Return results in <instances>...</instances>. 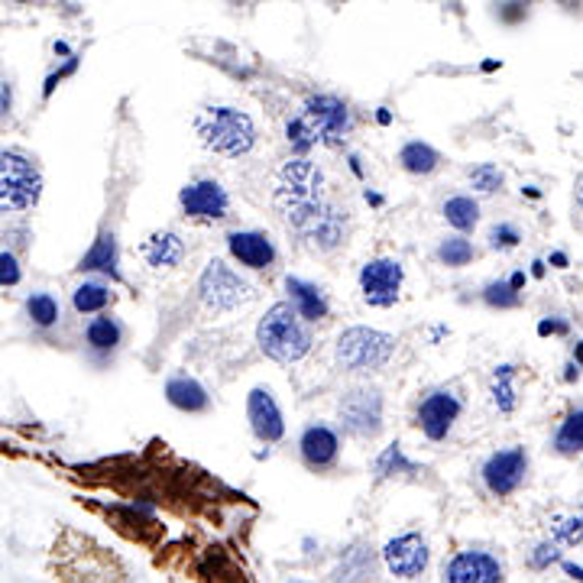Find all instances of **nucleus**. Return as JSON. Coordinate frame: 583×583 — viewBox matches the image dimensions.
Wrapping results in <instances>:
<instances>
[{
    "label": "nucleus",
    "instance_id": "nucleus-1",
    "mask_svg": "<svg viewBox=\"0 0 583 583\" xmlns=\"http://www.w3.org/2000/svg\"><path fill=\"white\" fill-rule=\"evenodd\" d=\"M198 143L224 160H240L256 147V124L246 111L230 104H207L194 114Z\"/></svg>",
    "mask_w": 583,
    "mask_h": 583
},
{
    "label": "nucleus",
    "instance_id": "nucleus-2",
    "mask_svg": "<svg viewBox=\"0 0 583 583\" xmlns=\"http://www.w3.org/2000/svg\"><path fill=\"white\" fill-rule=\"evenodd\" d=\"M256 344L276 364H299L312 351V331L289 302H276L256 325Z\"/></svg>",
    "mask_w": 583,
    "mask_h": 583
},
{
    "label": "nucleus",
    "instance_id": "nucleus-3",
    "mask_svg": "<svg viewBox=\"0 0 583 583\" xmlns=\"http://www.w3.org/2000/svg\"><path fill=\"white\" fill-rule=\"evenodd\" d=\"M273 201L286 214V220L295 224L302 214H308L312 207L328 201L325 198V173L308 156H292L289 163H282L279 176H276Z\"/></svg>",
    "mask_w": 583,
    "mask_h": 583
},
{
    "label": "nucleus",
    "instance_id": "nucleus-4",
    "mask_svg": "<svg viewBox=\"0 0 583 583\" xmlns=\"http://www.w3.org/2000/svg\"><path fill=\"white\" fill-rule=\"evenodd\" d=\"M395 354V338L380 328H347L334 344V360L344 373H380Z\"/></svg>",
    "mask_w": 583,
    "mask_h": 583
},
{
    "label": "nucleus",
    "instance_id": "nucleus-5",
    "mask_svg": "<svg viewBox=\"0 0 583 583\" xmlns=\"http://www.w3.org/2000/svg\"><path fill=\"white\" fill-rule=\"evenodd\" d=\"M198 295L211 315H230L256 302V286L246 282L240 273H233L224 259H207L198 279Z\"/></svg>",
    "mask_w": 583,
    "mask_h": 583
},
{
    "label": "nucleus",
    "instance_id": "nucleus-6",
    "mask_svg": "<svg viewBox=\"0 0 583 583\" xmlns=\"http://www.w3.org/2000/svg\"><path fill=\"white\" fill-rule=\"evenodd\" d=\"M42 173L23 150H3L0 156V207L3 214H23L39 204Z\"/></svg>",
    "mask_w": 583,
    "mask_h": 583
},
{
    "label": "nucleus",
    "instance_id": "nucleus-7",
    "mask_svg": "<svg viewBox=\"0 0 583 583\" xmlns=\"http://www.w3.org/2000/svg\"><path fill=\"white\" fill-rule=\"evenodd\" d=\"M383 411H386V402H383L380 389L354 386L338 398L341 428L351 438H360V441H370L383 431Z\"/></svg>",
    "mask_w": 583,
    "mask_h": 583
},
{
    "label": "nucleus",
    "instance_id": "nucleus-8",
    "mask_svg": "<svg viewBox=\"0 0 583 583\" xmlns=\"http://www.w3.org/2000/svg\"><path fill=\"white\" fill-rule=\"evenodd\" d=\"M302 121L308 124V130L315 134L318 143L338 150L347 143L351 130H354V114L351 107L334 98V94H312L302 107Z\"/></svg>",
    "mask_w": 583,
    "mask_h": 583
},
{
    "label": "nucleus",
    "instance_id": "nucleus-9",
    "mask_svg": "<svg viewBox=\"0 0 583 583\" xmlns=\"http://www.w3.org/2000/svg\"><path fill=\"white\" fill-rule=\"evenodd\" d=\"M289 227L315 253H331V250H338L347 240V214L341 207H334L331 201H321L318 207H312L308 214H302Z\"/></svg>",
    "mask_w": 583,
    "mask_h": 583
},
{
    "label": "nucleus",
    "instance_id": "nucleus-10",
    "mask_svg": "<svg viewBox=\"0 0 583 583\" xmlns=\"http://www.w3.org/2000/svg\"><path fill=\"white\" fill-rule=\"evenodd\" d=\"M402 286H405V269L398 259L377 256L360 269V295L373 308H392L402 299Z\"/></svg>",
    "mask_w": 583,
    "mask_h": 583
},
{
    "label": "nucleus",
    "instance_id": "nucleus-11",
    "mask_svg": "<svg viewBox=\"0 0 583 583\" xmlns=\"http://www.w3.org/2000/svg\"><path fill=\"white\" fill-rule=\"evenodd\" d=\"M480 477H483V486L493 496H499V499L512 496L529 477V451L516 444V447H503V451L490 454Z\"/></svg>",
    "mask_w": 583,
    "mask_h": 583
},
{
    "label": "nucleus",
    "instance_id": "nucleus-12",
    "mask_svg": "<svg viewBox=\"0 0 583 583\" xmlns=\"http://www.w3.org/2000/svg\"><path fill=\"white\" fill-rule=\"evenodd\" d=\"M431 552L421 532H402L389 538L383 548V565L395 581H418L428 571Z\"/></svg>",
    "mask_w": 583,
    "mask_h": 583
},
{
    "label": "nucleus",
    "instance_id": "nucleus-13",
    "mask_svg": "<svg viewBox=\"0 0 583 583\" xmlns=\"http://www.w3.org/2000/svg\"><path fill=\"white\" fill-rule=\"evenodd\" d=\"M179 207L189 220L220 224L230 214V194L217 179H194L179 192Z\"/></svg>",
    "mask_w": 583,
    "mask_h": 583
},
{
    "label": "nucleus",
    "instance_id": "nucleus-14",
    "mask_svg": "<svg viewBox=\"0 0 583 583\" xmlns=\"http://www.w3.org/2000/svg\"><path fill=\"white\" fill-rule=\"evenodd\" d=\"M464 411V402L454 389H431L418 405V428L428 441H444L457 418Z\"/></svg>",
    "mask_w": 583,
    "mask_h": 583
},
{
    "label": "nucleus",
    "instance_id": "nucleus-15",
    "mask_svg": "<svg viewBox=\"0 0 583 583\" xmlns=\"http://www.w3.org/2000/svg\"><path fill=\"white\" fill-rule=\"evenodd\" d=\"M444 583H506V568L490 552H457L444 565Z\"/></svg>",
    "mask_w": 583,
    "mask_h": 583
},
{
    "label": "nucleus",
    "instance_id": "nucleus-16",
    "mask_svg": "<svg viewBox=\"0 0 583 583\" xmlns=\"http://www.w3.org/2000/svg\"><path fill=\"white\" fill-rule=\"evenodd\" d=\"M246 418H250L253 434H256L263 444H276V441H282V434H286V421H282V411H279L276 395H273L266 386H256L250 395H246Z\"/></svg>",
    "mask_w": 583,
    "mask_h": 583
},
{
    "label": "nucleus",
    "instance_id": "nucleus-17",
    "mask_svg": "<svg viewBox=\"0 0 583 583\" xmlns=\"http://www.w3.org/2000/svg\"><path fill=\"white\" fill-rule=\"evenodd\" d=\"M299 454L305 460V467L312 470H331L341 457V438L331 424H308L299 438Z\"/></svg>",
    "mask_w": 583,
    "mask_h": 583
},
{
    "label": "nucleus",
    "instance_id": "nucleus-18",
    "mask_svg": "<svg viewBox=\"0 0 583 583\" xmlns=\"http://www.w3.org/2000/svg\"><path fill=\"white\" fill-rule=\"evenodd\" d=\"M227 250L246 269H269L276 263V243L259 230H233L227 237Z\"/></svg>",
    "mask_w": 583,
    "mask_h": 583
},
{
    "label": "nucleus",
    "instance_id": "nucleus-19",
    "mask_svg": "<svg viewBox=\"0 0 583 583\" xmlns=\"http://www.w3.org/2000/svg\"><path fill=\"white\" fill-rule=\"evenodd\" d=\"M140 253L150 269H176L186 259V240L176 230H153L143 240Z\"/></svg>",
    "mask_w": 583,
    "mask_h": 583
},
{
    "label": "nucleus",
    "instance_id": "nucleus-20",
    "mask_svg": "<svg viewBox=\"0 0 583 583\" xmlns=\"http://www.w3.org/2000/svg\"><path fill=\"white\" fill-rule=\"evenodd\" d=\"M286 292H289V305L305 318V321H325L331 315V305L325 299V292L299 276H286Z\"/></svg>",
    "mask_w": 583,
    "mask_h": 583
},
{
    "label": "nucleus",
    "instance_id": "nucleus-21",
    "mask_svg": "<svg viewBox=\"0 0 583 583\" xmlns=\"http://www.w3.org/2000/svg\"><path fill=\"white\" fill-rule=\"evenodd\" d=\"M166 398L179 408V411H204L211 405L207 389L201 386L189 373H176L166 380Z\"/></svg>",
    "mask_w": 583,
    "mask_h": 583
},
{
    "label": "nucleus",
    "instance_id": "nucleus-22",
    "mask_svg": "<svg viewBox=\"0 0 583 583\" xmlns=\"http://www.w3.org/2000/svg\"><path fill=\"white\" fill-rule=\"evenodd\" d=\"M85 341H88V347H91L94 354H111V351H117L121 341H124V325H121L114 315H98V318L88 321Z\"/></svg>",
    "mask_w": 583,
    "mask_h": 583
},
{
    "label": "nucleus",
    "instance_id": "nucleus-23",
    "mask_svg": "<svg viewBox=\"0 0 583 583\" xmlns=\"http://www.w3.org/2000/svg\"><path fill=\"white\" fill-rule=\"evenodd\" d=\"M111 302H114V292H111V286L101 282V279H85V282L75 286V292H72V308H75L78 315H101Z\"/></svg>",
    "mask_w": 583,
    "mask_h": 583
},
{
    "label": "nucleus",
    "instance_id": "nucleus-24",
    "mask_svg": "<svg viewBox=\"0 0 583 583\" xmlns=\"http://www.w3.org/2000/svg\"><path fill=\"white\" fill-rule=\"evenodd\" d=\"M373 574V548L367 545H351L341 555V565L334 571V583H360Z\"/></svg>",
    "mask_w": 583,
    "mask_h": 583
},
{
    "label": "nucleus",
    "instance_id": "nucleus-25",
    "mask_svg": "<svg viewBox=\"0 0 583 583\" xmlns=\"http://www.w3.org/2000/svg\"><path fill=\"white\" fill-rule=\"evenodd\" d=\"M441 211H444V220H447L460 237L470 233V230L480 224V201H477L473 194H451Z\"/></svg>",
    "mask_w": 583,
    "mask_h": 583
},
{
    "label": "nucleus",
    "instance_id": "nucleus-26",
    "mask_svg": "<svg viewBox=\"0 0 583 583\" xmlns=\"http://www.w3.org/2000/svg\"><path fill=\"white\" fill-rule=\"evenodd\" d=\"M81 273H104V276H114L117 279V240L114 233H101L94 240V246L85 253V259L78 263Z\"/></svg>",
    "mask_w": 583,
    "mask_h": 583
},
{
    "label": "nucleus",
    "instance_id": "nucleus-27",
    "mask_svg": "<svg viewBox=\"0 0 583 583\" xmlns=\"http://www.w3.org/2000/svg\"><path fill=\"white\" fill-rule=\"evenodd\" d=\"M441 163V153L421 140H411L398 150V166L408 173V176H431Z\"/></svg>",
    "mask_w": 583,
    "mask_h": 583
},
{
    "label": "nucleus",
    "instance_id": "nucleus-28",
    "mask_svg": "<svg viewBox=\"0 0 583 583\" xmlns=\"http://www.w3.org/2000/svg\"><path fill=\"white\" fill-rule=\"evenodd\" d=\"M516 370L509 364L496 367L493 370V380H490V395H493V405L499 415H512L516 405H519V395H516Z\"/></svg>",
    "mask_w": 583,
    "mask_h": 583
},
{
    "label": "nucleus",
    "instance_id": "nucleus-29",
    "mask_svg": "<svg viewBox=\"0 0 583 583\" xmlns=\"http://www.w3.org/2000/svg\"><path fill=\"white\" fill-rule=\"evenodd\" d=\"M548 529H552V542H555V545L578 548V545H583V509H574V512H555Z\"/></svg>",
    "mask_w": 583,
    "mask_h": 583
},
{
    "label": "nucleus",
    "instance_id": "nucleus-30",
    "mask_svg": "<svg viewBox=\"0 0 583 583\" xmlns=\"http://www.w3.org/2000/svg\"><path fill=\"white\" fill-rule=\"evenodd\" d=\"M23 312L36 328H52L62 318V308H59L55 295H49V292H29L23 302Z\"/></svg>",
    "mask_w": 583,
    "mask_h": 583
},
{
    "label": "nucleus",
    "instance_id": "nucleus-31",
    "mask_svg": "<svg viewBox=\"0 0 583 583\" xmlns=\"http://www.w3.org/2000/svg\"><path fill=\"white\" fill-rule=\"evenodd\" d=\"M555 451L565 454V457L583 454V408L571 411V415L561 421V428H558V434H555Z\"/></svg>",
    "mask_w": 583,
    "mask_h": 583
},
{
    "label": "nucleus",
    "instance_id": "nucleus-32",
    "mask_svg": "<svg viewBox=\"0 0 583 583\" xmlns=\"http://www.w3.org/2000/svg\"><path fill=\"white\" fill-rule=\"evenodd\" d=\"M473 256H477L473 243H470L467 237H460V233H454V237H444V240L438 243V259H441L444 266H451V269H460V266H467Z\"/></svg>",
    "mask_w": 583,
    "mask_h": 583
},
{
    "label": "nucleus",
    "instance_id": "nucleus-33",
    "mask_svg": "<svg viewBox=\"0 0 583 583\" xmlns=\"http://www.w3.org/2000/svg\"><path fill=\"white\" fill-rule=\"evenodd\" d=\"M373 470H377V477H380V480H386V477H392L395 470H405V473H411V470H415V464H411V460H405V454H402V444H389L386 451L377 457Z\"/></svg>",
    "mask_w": 583,
    "mask_h": 583
},
{
    "label": "nucleus",
    "instance_id": "nucleus-34",
    "mask_svg": "<svg viewBox=\"0 0 583 583\" xmlns=\"http://www.w3.org/2000/svg\"><path fill=\"white\" fill-rule=\"evenodd\" d=\"M470 189L480 194H493L503 189V169L493 163H483L477 169H470Z\"/></svg>",
    "mask_w": 583,
    "mask_h": 583
},
{
    "label": "nucleus",
    "instance_id": "nucleus-35",
    "mask_svg": "<svg viewBox=\"0 0 583 583\" xmlns=\"http://www.w3.org/2000/svg\"><path fill=\"white\" fill-rule=\"evenodd\" d=\"M286 140H289V147H292V153L295 156H305L318 140H315V134L308 130V124L302 121V114L299 117H292L289 124H286Z\"/></svg>",
    "mask_w": 583,
    "mask_h": 583
},
{
    "label": "nucleus",
    "instance_id": "nucleus-36",
    "mask_svg": "<svg viewBox=\"0 0 583 583\" xmlns=\"http://www.w3.org/2000/svg\"><path fill=\"white\" fill-rule=\"evenodd\" d=\"M483 299H486L490 308H516V305H519V289H516L512 282L499 279V282H490V286H486Z\"/></svg>",
    "mask_w": 583,
    "mask_h": 583
},
{
    "label": "nucleus",
    "instance_id": "nucleus-37",
    "mask_svg": "<svg viewBox=\"0 0 583 583\" xmlns=\"http://www.w3.org/2000/svg\"><path fill=\"white\" fill-rule=\"evenodd\" d=\"M490 246L493 250H516L519 243H522V230L516 227V224H509V220H499V224H493L490 227Z\"/></svg>",
    "mask_w": 583,
    "mask_h": 583
},
{
    "label": "nucleus",
    "instance_id": "nucleus-38",
    "mask_svg": "<svg viewBox=\"0 0 583 583\" xmlns=\"http://www.w3.org/2000/svg\"><path fill=\"white\" fill-rule=\"evenodd\" d=\"M561 545H555V542H542L532 555H529V565L535 568V571H545V568H552L555 561H561V552H558Z\"/></svg>",
    "mask_w": 583,
    "mask_h": 583
},
{
    "label": "nucleus",
    "instance_id": "nucleus-39",
    "mask_svg": "<svg viewBox=\"0 0 583 583\" xmlns=\"http://www.w3.org/2000/svg\"><path fill=\"white\" fill-rule=\"evenodd\" d=\"M16 282H20L16 253H13V250H3V256H0V286H3V289H13Z\"/></svg>",
    "mask_w": 583,
    "mask_h": 583
},
{
    "label": "nucleus",
    "instance_id": "nucleus-40",
    "mask_svg": "<svg viewBox=\"0 0 583 583\" xmlns=\"http://www.w3.org/2000/svg\"><path fill=\"white\" fill-rule=\"evenodd\" d=\"M565 331H568L565 321H542V325H538V334H542V338H548V334H565Z\"/></svg>",
    "mask_w": 583,
    "mask_h": 583
},
{
    "label": "nucleus",
    "instance_id": "nucleus-41",
    "mask_svg": "<svg viewBox=\"0 0 583 583\" xmlns=\"http://www.w3.org/2000/svg\"><path fill=\"white\" fill-rule=\"evenodd\" d=\"M561 568H565V574H568V578H574V581L583 583V568H578V565H571V561H565Z\"/></svg>",
    "mask_w": 583,
    "mask_h": 583
},
{
    "label": "nucleus",
    "instance_id": "nucleus-42",
    "mask_svg": "<svg viewBox=\"0 0 583 583\" xmlns=\"http://www.w3.org/2000/svg\"><path fill=\"white\" fill-rule=\"evenodd\" d=\"M574 201H578V211H581V220H583V176H581V182H578V192H574Z\"/></svg>",
    "mask_w": 583,
    "mask_h": 583
},
{
    "label": "nucleus",
    "instance_id": "nucleus-43",
    "mask_svg": "<svg viewBox=\"0 0 583 583\" xmlns=\"http://www.w3.org/2000/svg\"><path fill=\"white\" fill-rule=\"evenodd\" d=\"M552 263H555L558 269H565V266H568V256H565V253H555V256H552Z\"/></svg>",
    "mask_w": 583,
    "mask_h": 583
},
{
    "label": "nucleus",
    "instance_id": "nucleus-44",
    "mask_svg": "<svg viewBox=\"0 0 583 583\" xmlns=\"http://www.w3.org/2000/svg\"><path fill=\"white\" fill-rule=\"evenodd\" d=\"M574 360H578V367H583V341L574 344Z\"/></svg>",
    "mask_w": 583,
    "mask_h": 583
},
{
    "label": "nucleus",
    "instance_id": "nucleus-45",
    "mask_svg": "<svg viewBox=\"0 0 583 583\" xmlns=\"http://www.w3.org/2000/svg\"><path fill=\"white\" fill-rule=\"evenodd\" d=\"M509 282H512V286H516V289H522V282H525V273H516V276H512V279H509Z\"/></svg>",
    "mask_w": 583,
    "mask_h": 583
},
{
    "label": "nucleus",
    "instance_id": "nucleus-46",
    "mask_svg": "<svg viewBox=\"0 0 583 583\" xmlns=\"http://www.w3.org/2000/svg\"><path fill=\"white\" fill-rule=\"evenodd\" d=\"M292 583H302V581H292Z\"/></svg>",
    "mask_w": 583,
    "mask_h": 583
}]
</instances>
